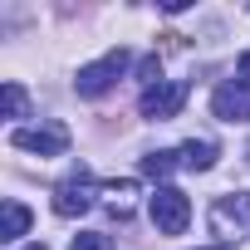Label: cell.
<instances>
[{
	"instance_id": "1",
	"label": "cell",
	"mask_w": 250,
	"mask_h": 250,
	"mask_svg": "<svg viewBox=\"0 0 250 250\" xmlns=\"http://www.w3.org/2000/svg\"><path fill=\"white\" fill-rule=\"evenodd\" d=\"M128 64H133V54H128V49H108L103 59L83 64V69H79V79H74L79 98H103V93L123 79V69H128Z\"/></svg>"
},
{
	"instance_id": "2",
	"label": "cell",
	"mask_w": 250,
	"mask_h": 250,
	"mask_svg": "<svg viewBox=\"0 0 250 250\" xmlns=\"http://www.w3.org/2000/svg\"><path fill=\"white\" fill-rule=\"evenodd\" d=\"M152 226H157L162 235H182V230L191 226V201H187V191L157 187V191H152Z\"/></svg>"
},
{
	"instance_id": "3",
	"label": "cell",
	"mask_w": 250,
	"mask_h": 250,
	"mask_svg": "<svg viewBox=\"0 0 250 250\" xmlns=\"http://www.w3.org/2000/svg\"><path fill=\"white\" fill-rule=\"evenodd\" d=\"M10 143L20 152H35V157H64L69 152V128L64 123H40V128H15Z\"/></svg>"
},
{
	"instance_id": "4",
	"label": "cell",
	"mask_w": 250,
	"mask_h": 250,
	"mask_svg": "<svg viewBox=\"0 0 250 250\" xmlns=\"http://www.w3.org/2000/svg\"><path fill=\"white\" fill-rule=\"evenodd\" d=\"M138 108H143V118H152V123H172V118L187 108V83H177V79H162V83L143 88Z\"/></svg>"
},
{
	"instance_id": "5",
	"label": "cell",
	"mask_w": 250,
	"mask_h": 250,
	"mask_svg": "<svg viewBox=\"0 0 250 250\" xmlns=\"http://www.w3.org/2000/svg\"><path fill=\"white\" fill-rule=\"evenodd\" d=\"M93 206V177L79 167L74 177H64L59 187H54V216H64V221H74V216H83Z\"/></svg>"
},
{
	"instance_id": "6",
	"label": "cell",
	"mask_w": 250,
	"mask_h": 250,
	"mask_svg": "<svg viewBox=\"0 0 250 250\" xmlns=\"http://www.w3.org/2000/svg\"><path fill=\"white\" fill-rule=\"evenodd\" d=\"M211 230H216V235H245V230H250V191L216 196V206H211Z\"/></svg>"
},
{
	"instance_id": "7",
	"label": "cell",
	"mask_w": 250,
	"mask_h": 250,
	"mask_svg": "<svg viewBox=\"0 0 250 250\" xmlns=\"http://www.w3.org/2000/svg\"><path fill=\"white\" fill-rule=\"evenodd\" d=\"M211 113L221 123H250V83L245 79H226L211 93Z\"/></svg>"
},
{
	"instance_id": "8",
	"label": "cell",
	"mask_w": 250,
	"mask_h": 250,
	"mask_svg": "<svg viewBox=\"0 0 250 250\" xmlns=\"http://www.w3.org/2000/svg\"><path fill=\"white\" fill-rule=\"evenodd\" d=\"M182 167H191V172H211L216 167V143H206V138H191V143H182Z\"/></svg>"
},
{
	"instance_id": "9",
	"label": "cell",
	"mask_w": 250,
	"mask_h": 250,
	"mask_svg": "<svg viewBox=\"0 0 250 250\" xmlns=\"http://www.w3.org/2000/svg\"><path fill=\"white\" fill-rule=\"evenodd\" d=\"M133 196H138V182H108L103 187V201H108L113 216H128L133 211Z\"/></svg>"
},
{
	"instance_id": "10",
	"label": "cell",
	"mask_w": 250,
	"mask_h": 250,
	"mask_svg": "<svg viewBox=\"0 0 250 250\" xmlns=\"http://www.w3.org/2000/svg\"><path fill=\"white\" fill-rule=\"evenodd\" d=\"M30 230V211L25 201H5V221H0V240H20Z\"/></svg>"
},
{
	"instance_id": "11",
	"label": "cell",
	"mask_w": 250,
	"mask_h": 250,
	"mask_svg": "<svg viewBox=\"0 0 250 250\" xmlns=\"http://www.w3.org/2000/svg\"><path fill=\"white\" fill-rule=\"evenodd\" d=\"M177 167H182V157H177V152H147V157H143V172H147L152 182H162V177H172Z\"/></svg>"
},
{
	"instance_id": "12",
	"label": "cell",
	"mask_w": 250,
	"mask_h": 250,
	"mask_svg": "<svg viewBox=\"0 0 250 250\" xmlns=\"http://www.w3.org/2000/svg\"><path fill=\"white\" fill-rule=\"evenodd\" d=\"M0 108H5V118H25V88L15 79L5 83V93H0Z\"/></svg>"
},
{
	"instance_id": "13",
	"label": "cell",
	"mask_w": 250,
	"mask_h": 250,
	"mask_svg": "<svg viewBox=\"0 0 250 250\" xmlns=\"http://www.w3.org/2000/svg\"><path fill=\"white\" fill-rule=\"evenodd\" d=\"M69 250H113V240H108L103 230H83V235H74Z\"/></svg>"
},
{
	"instance_id": "14",
	"label": "cell",
	"mask_w": 250,
	"mask_h": 250,
	"mask_svg": "<svg viewBox=\"0 0 250 250\" xmlns=\"http://www.w3.org/2000/svg\"><path fill=\"white\" fill-rule=\"evenodd\" d=\"M240 79H250V54H240Z\"/></svg>"
},
{
	"instance_id": "15",
	"label": "cell",
	"mask_w": 250,
	"mask_h": 250,
	"mask_svg": "<svg viewBox=\"0 0 250 250\" xmlns=\"http://www.w3.org/2000/svg\"><path fill=\"white\" fill-rule=\"evenodd\" d=\"M201 250H235V245H201Z\"/></svg>"
},
{
	"instance_id": "16",
	"label": "cell",
	"mask_w": 250,
	"mask_h": 250,
	"mask_svg": "<svg viewBox=\"0 0 250 250\" xmlns=\"http://www.w3.org/2000/svg\"><path fill=\"white\" fill-rule=\"evenodd\" d=\"M25 250H44V240H35V245H25Z\"/></svg>"
}]
</instances>
